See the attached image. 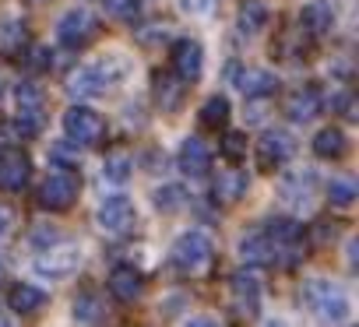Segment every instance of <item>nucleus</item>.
Instances as JSON below:
<instances>
[{
	"mask_svg": "<svg viewBox=\"0 0 359 327\" xmlns=\"http://www.w3.org/2000/svg\"><path fill=\"white\" fill-rule=\"evenodd\" d=\"M127 71H130L127 57L109 53V57H99V60H92V64H81V67L71 74L67 88H71L74 95H106V92H113V88L127 78Z\"/></svg>",
	"mask_w": 359,
	"mask_h": 327,
	"instance_id": "1",
	"label": "nucleus"
},
{
	"mask_svg": "<svg viewBox=\"0 0 359 327\" xmlns=\"http://www.w3.org/2000/svg\"><path fill=\"white\" fill-rule=\"evenodd\" d=\"M303 302L324 323H341V320L352 316V299H348L345 285H338L331 278H310L303 285Z\"/></svg>",
	"mask_w": 359,
	"mask_h": 327,
	"instance_id": "2",
	"label": "nucleus"
},
{
	"mask_svg": "<svg viewBox=\"0 0 359 327\" xmlns=\"http://www.w3.org/2000/svg\"><path fill=\"white\" fill-rule=\"evenodd\" d=\"M169 260L180 274H205L215 260V243H212L208 232L187 229V232H180L176 243L169 246Z\"/></svg>",
	"mask_w": 359,
	"mask_h": 327,
	"instance_id": "3",
	"label": "nucleus"
},
{
	"mask_svg": "<svg viewBox=\"0 0 359 327\" xmlns=\"http://www.w3.org/2000/svg\"><path fill=\"white\" fill-rule=\"evenodd\" d=\"M81 260H85L81 246L64 239V243H46V246H39L32 267H36L39 278H67V274H74V271L81 267Z\"/></svg>",
	"mask_w": 359,
	"mask_h": 327,
	"instance_id": "4",
	"label": "nucleus"
},
{
	"mask_svg": "<svg viewBox=\"0 0 359 327\" xmlns=\"http://www.w3.org/2000/svg\"><path fill=\"white\" fill-rule=\"evenodd\" d=\"M99 36V22L88 8H67L57 22V39L67 50H85Z\"/></svg>",
	"mask_w": 359,
	"mask_h": 327,
	"instance_id": "5",
	"label": "nucleus"
},
{
	"mask_svg": "<svg viewBox=\"0 0 359 327\" xmlns=\"http://www.w3.org/2000/svg\"><path fill=\"white\" fill-rule=\"evenodd\" d=\"M78 190H81L78 173H74V169H57V173H50V176L43 180V187H39V204L50 208V211H67V208L78 201Z\"/></svg>",
	"mask_w": 359,
	"mask_h": 327,
	"instance_id": "6",
	"label": "nucleus"
},
{
	"mask_svg": "<svg viewBox=\"0 0 359 327\" xmlns=\"http://www.w3.org/2000/svg\"><path fill=\"white\" fill-rule=\"evenodd\" d=\"M95 222H99L102 232L123 236V232H130V229L137 225V204H134L127 194H113V197H106V201L99 204Z\"/></svg>",
	"mask_w": 359,
	"mask_h": 327,
	"instance_id": "7",
	"label": "nucleus"
},
{
	"mask_svg": "<svg viewBox=\"0 0 359 327\" xmlns=\"http://www.w3.org/2000/svg\"><path fill=\"white\" fill-rule=\"evenodd\" d=\"M268 239H271V260H282V264H296L303 253H306V236H303V225L299 222H285L278 218L271 229H264Z\"/></svg>",
	"mask_w": 359,
	"mask_h": 327,
	"instance_id": "8",
	"label": "nucleus"
},
{
	"mask_svg": "<svg viewBox=\"0 0 359 327\" xmlns=\"http://www.w3.org/2000/svg\"><path fill=\"white\" fill-rule=\"evenodd\" d=\"M64 134L74 144H99L106 137V120L88 106H71L64 113Z\"/></svg>",
	"mask_w": 359,
	"mask_h": 327,
	"instance_id": "9",
	"label": "nucleus"
},
{
	"mask_svg": "<svg viewBox=\"0 0 359 327\" xmlns=\"http://www.w3.org/2000/svg\"><path fill=\"white\" fill-rule=\"evenodd\" d=\"M169 64H172V74L180 81L194 85L205 71V46L198 39H176L172 43V53H169Z\"/></svg>",
	"mask_w": 359,
	"mask_h": 327,
	"instance_id": "10",
	"label": "nucleus"
},
{
	"mask_svg": "<svg viewBox=\"0 0 359 327\" xmlns=\"http://www.w3.org/2000/svg\"><path fill=\"white\" fill-rule=\"evenodd\" d=\"M32 180V162L22 148H0V190H25Z\"/></svg>",
	"mask_w": 359,
	"mask_h": 327,
	"instance_id": "11",
	"label": "nucleus"
},
{
	"mask_svg": "<svg viewBox=\"0 0 359 327\" xmlns=\"http://www.w3.org/2000/svg\"><path fill=\"white\" fill-rule=\"evenodd\" d=\"M292 137L285 134V130H268L261 141H257V151H254V158H257V166L264 169V173H271V169H278V166H285V162L292 158Z\"/></svg>",
	"mask_w": 359,
	"mask_h": 327,
	"instance_id": "12",
	"label": "nucleus"
},
{
	"mask_svg": "<svg viewBox=\"0 0 359 327\" xmlns=\"http://www.w3.org/2000/svg\"><path fill=\"white\" fill-rule=\"evenodd\" d=\"M229 295H233V306L243 316H257L261 313V281L250 271H240V274L229 278Z\"/></svg>",
	"mask_w": 359,
	"mask_h": 327,
	"instance_id": "13",
	"label": "nucleus"
},
{
	"mask_svg": "<svg viewBox=\"0 0 359 327\" xmlns=\"http://www.w3.org/2000/svg\"><path fill=\"white\" fill-rule=\"evenodd\" d=\"M313 183H317V176L310 169H292V173H285L278 180V197L285 204H292V208H303L310 201V194H313Z\"/></svg>",
	"mask_w": 359,
	"mask_h": 327,
	"instance_id": "14",
	"label": "nucleus"
},
{
	"mask_svg": "<svg viewBox=\"0 0 359 327\" xmlns=\"http://www.w3.org/2000/svg\"><path fill=\"white\" fill-rule=\"evenodd\" d=\"M180 169L187 176H205L212 169V148L201 137H187L180 144Z\"/></svg>",
	"mask_w": 359,
	"mask_h": 327,
	"instance_id": "15",
	"label": "nucleus"
},
{
	"mask_svg": "<svg viewBox=\"0 0 359 327\" xmlns=\"http://www.w3.org/2000/svg\"><path fill=\"white\" fill-rule=\"evenodd\" d=\"M236 88H240L247 99H268V95H275L278 78H275L271 71H264V67H247V71L236 74Z\"/></svg>",
	"mask_w": 359,
	"mask_h": 327,
	"instance_id": "16",
	"label": "nucleus"
},
{
	"mask_svg": "<svg viewBox=\"0 0 359 327\" xmlns=\"http://www.w3.org/2000/svg\"><path fill=\"white\" fill-rule=\"evenodd\" d=\"M317 113H320V92H317L313 85L296 88V92L285 99V116H289L292 123H310Z\"/></svg>",
	"mask_w": 359,
	"mask_h": 327,
	"instance_id": "17",
	"label": "nucleus"
},
{
	"mask_svg": "<svg viewBox=\"0 0 359 327\" xmlns=\"http://www.w3.org/2000/svg\"><path fill=\"white\" fill-rule=\"evenodd\" d=\"M109 292L120 299V302H134V299H141V292H144V278H141V271L137 267H113V274H109Z\"/></svg>",
	"mask_w": 359,
	"mask_h": 327,
	"instance_id": "18",
	"label": "nucleus"
},
{
	"mask_svg": "<svg viewBox=\"0 0 359 327\" xmlns=\"http://www.w3.org/2000/svg\"><path fill=\"white\" fill-rule=\"evenodd\" d=\"M247 190H250V180H247V173H240V169H222V173L215 176V183H212V194H215V201H222V204H236Z\"/></svg>",
	"mask_w": 359,
	"mask_h": 327,
	"instance_id": "19",
	"label": "nucleus"
},
{
	"mask_svg": "<svg viewBox=\"0 0 359 327\" xmlns=\"http://www.w3.org/2000/svg\"><path fill=\"white\" fill-rule=\"evenodd\" d=\"M268 22H271V11H268L264 0H243V4H240L236 25H240V32H243L247 39H250V36H261V32L268 29Z\"/></svg>",
	"mask_w": 359,
	"mask_h": 327,
	"instance_id": "20",
	"label": "nucleus"
},
{
	"mask_svg": "<svg viewBox=\"0 0 359 327\" xmlns=\"http://www.w3.org/2000/svg\"><path fill=\"white\" fill-rule=\"evenodd\" d=\"M8 306H11L15 313H22V316H32V313H39V309L46 306V292H43L39 285L22 281V285H15V288H11Z\"/></svg>",
	"mask_w": 359,
	"mask_h": 327,
	"instance_id": "21",
	"label": "nucleus"
},
{
	"mask_svg": "<svg viewBox=\"0 0 359 327\" xmlns=\"http://www.w3.org/2000/svg\"><path fill=\"white\" fill-rule=\"evenodd\" d=\"M299 29L306 36H327V32H334V11L327 4H306L299 11Z\"/></svg>",
	"mask_w": 359,
	"mask_h": 327,
	"instance_id": "22",
	"label": "nucleus"
},
{
	"mask_svg": "<svg viewBox=\"0 0 359 327\" xmlns=\"http://www.w3.org/2000/svg\"><path fill=\"white\" fill-rule=\"evenodd\" d=\"M184 92H187V81H180L176 74H158L155 78V102L165 109V113H176L180 102H184Z\"/></svg>",
	"mask_w": 359,
	"mask_h": 327,
	"instance_id": "23",
	"label": "nucleus"
},
{
	"mask_svg": "<svg viewBox=\"0 0 359 327\" xmlns=\"http://www.w3.org/2000/svg\"><path fill=\"white\" fill-rule=\"evenodd\" d=\"M240 260H243V264H254V267L271 264V239H268L264 229H261V232H247V236L240 239Z\"/></svg>",
	"mask_w": 359,
	"mask_h": 327,
	"instance_id": "24",
	"label": "nucleus"
},
{
	"mask_svg": "<svg viewBox=\"0 0 359 327\" xmlns=\"http://www.w3.org/2000/svg\"><path fill=\"white\" fill-rule=\"evenodd\" d=\"M345 148H348V137H345L341 127H324L313 137V155L317 158H341Z\"/></svg>",
	"mask_w": 359,
	"mask_h": 327,
	"instance_id": "25",
	"label": "nucleus"
},
{
	"mask_svg": "<svg viewBox=\"0 0 359 327\" xmlns=\"http://www.w3.org/2000/svg\"><path fill=\"white\" fill-rule=\"evenodd\" d=\"M102 316H106V302H102L99 292L85 288V292L74 295V320H81V323H99Z\"/></svg>",
	"mask_w": 359,
	"mask_h": 327,
	"instance_id": "26",
	"label": "nucleus"
},
{
	"mask_svg": "<svg viewBox=\"0 0 359 327\" xmlns=\"http://www.w3.org/2000/svg\"><path fill=\"white\" fill-rule=\"evenodd\" d=\"M130 173H134V155L130 151L116 148V151H109L102 158V176L109 183H123V180H130Z\"/></svg>",
	"mask_w": 359,
	"mask_h": 327,
	"instance_id": "27",
	"label": "nucleus"
},
{
	"mask_svg": "<svg viewBox=\"0 0 359 327\" xmlns=\"http://www.w3.org/2000/svg\"><path fill=\"white\" fill-rule=\"evenodd\" d=\"M25 43H29V32H25V25L18 18H4V22H0V53L15 57V53L25 50Z\"/></svg>",
	"mask_w": 359,
	"mask_h": 327,
	"instance_id": "28",
	"label": "nucleus"
},
{
	"mask_svg": "<svg viewBox=\"0 0 359 327\" xmlns=\"http://www.w3.org/2000/svg\"><path fill=\"white\" fill-rule=\"evenodd\" d=\"M15 102H18V116H43V106H46V95L39 85L32 81H22L18 92H15Z\"/></svg>",
	"mask_w": 359,
	"mask_h": 327,
	"instance_id": "29",
	"label": "nucleus"
},
{
	"mask_svg": "<svg viewBox=\"0 0 359 327\" xmlns=\"http://www.w3.org/2000/svg\"><path fill=\"white\" fill-rule=\"evenodd\" d=\"M201 123H205L208 130L226 127V123H229V99H226V95H212V99H205V106H201Z\"/></svg>",
	"mask_w": 359,
	"mask_h": 327,
	"instance_id": "30",
	"label": "nucleus"
},
{
	"mask_svg": "<svg viewBox=\"0 0 359 327\" xmlns=\"http://www.w3.org/2000/svg\"><path fill=\"white\" fill-rule=\"evenodd\" d=\"M355 194H359V187H355L352 176H334V180L327 183V201L338 204V208H348V204L355 201Z\"/></svg>",
	"mask_w": 359,
	"mask_h": 327,
	"instance_id": "31",
	"label": "nucleus"
},
{
	"mask_svg": "<svg viewBox=\"0 0 359 327\" xmlns=\"http://www.w3.org/2000/svg\"><path fill=\"white\" fill-rule=\"evenodd\" d=\"M184 204H187L184 187L165 183V187H158V190H155V208H162V211H176V208H184Z\"/></svg>",
	"mask_w": 359,
	"mask_h": 327,
	"instance_id": "32",
	"label": "nucleus"
},
{
	"mask_svg": "<svg viewBox=\"0 0 359 327\" xmlns=\"http://www.w3.org/2000/svg\"><path fill=\"white\" fill-rule=\"evenodd\" d=\"M222 158L226 162H243L247 158V134H240V130H229L226 137H222Z\"/></svg>",
	"mask_w": 359,
	"mask_h": 327,
	"instance_id": "33",
	"label": "nucleus"
},
{
	"mask_svg": "<svg viewBox=\"0 0 359 327\" xmlns=\"http://www.w3.org/2000/svg\"><path fill=\"white\" fill-rule=\"evenodd\" d=\"M106 15L120 18V22H137L141 18V0H102Z\"/></svg>",
	"mask_w": 359,
	"mask_h": 327,
	"instance_id": "34",
	"label": "nucleus"
},
{
	"mask_svg": "<svg viewBox=\"0 0 359 327\" xmlns=\"http://www.w3.org/2000/svg\"><path fill=\"white\" fill-rule=\"evenodd\" d=\"M219 8V0H180V11L191 15V18H205Z\"/></svg>",
	"mask_w": 359,
	"mask_h": 327,
	"instance_id": "35",
	"label": "nucleus"
},
{
	"mask_svg": "<svg viewBox=\"0 0 359 327\" xmlns=\"http://www.w3.org/2000/svg\"><path fill=\"white\" fill-rule=\"evenodd\" d=\"M50 155H53L57 166H64V169H74V166H78V144H74V151H71L67 144H57Z\"/></svg>",
	"mask_w": 359,
	"mask_h": 327,
	"instance_id": "36",
	"label": "nucleus"
},
{
	"mask_svg": "<svg viewBox=\"0 0 359 327\" xmlns=\"http://www.w3.org/2000/svg\"><path fill=\"white\" fill-rule=\"evenodd\" d=\"M15 127H18V134H22V137H36V134L43 130V116H18V120H15Z\"/></svg>",
	"mask_w": 359,
	"mask_h": 327,
	"instance_id": "37",
	"label": "nucleus"
},
{
	"mask_svg": "<svg viewBox=\"0 0 359 327\" xmlns=\"http://www.w3.org/2000/svg\"><path fill=\"white\" fill-rule=\"evenodd\" d=\"M352 106H355V99H352L348 92H341V95H334V99H331V109H334V113H341V116H348V120H355V109H352Z\"/></svg>",
	"mask_w": 359,
	"mask_h": 327,
	"instance_id": "38",
	"label": "nucleus"
},
{
	"mask_svg": "<svg viewBox=\"0 0 359 327\" xmlns=\"http://www.w3.org/2000/svg\"><path fill=\"white\" fill-rule=\"evenodd\" d=\"M32 64H36V67H43V71H46V67H53V50L36 46V50H32Z\"/></svg>",
	"mask_w": 359,
	"mask_h": 327,
	"instance_id": "39",
	"label": "nucleus"
},
{
	"mask_svg": "<svg viewBox=\"0 0 359 327\" xmlns=\"http://www.w3.org/2000/svg\"><path fill=\"white\" fill-rule=\"evenodd\" d=\"M8 229H11V211L0 204V236H8Z\"/></svg>",
	"mask_w": 359,
	"mask_h": 327,
	"instance_id": "40",
	"label": "nucleus"
},
{
	"mask_svg": "<svg viewBox=\"0 0 359 327\" xmlns=\"http://www.w3.org/2000/svg\"><path fill=\"white\" fill-rule=\"evenodd\" d=\"M191 323H219V316H191Z\"/></svg>",
	"mask_w": 359,
	"mask_h": 327,
	"instance_id": "41",
	"label": "nucleus"
},
{
	"mask_svg": "<svg viewBox=\"0 0 359 327\" xmlns=\"http://www.w3.org/2000/svg\"><path fill=\"white\" fill-rule=\"evenodd\" d=\"M0 99H4V78H0Z\"/></svg>",
	"mask_w": 359,
	"mask_h": 327,
	"instance_id": "42",
	"label": "nucleus"
},
{
	"mask_svg": "<svg viewBox=\"0 0 359 327\" xmlns=\"http://www.w3.org/2000/svg\"><path fill=\"white\" fill-rule=\"evenodd\" d=\"M32 4H43V0H32Z\"/></svg>",
	"mask_w": 359,
	"mask_h": 327,
	"instance_id": "43",
	"label": "nucleus"
}]
</instances>
